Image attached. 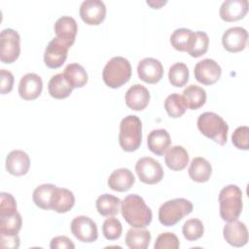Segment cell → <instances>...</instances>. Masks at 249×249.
<instances>
[{
    "mask_svg": "<svg viewBox=\"0 0 249 249\" xmlns=\"http://www.w3.org/2000/svg\"><path fill=\"white\" fill-rule=\"evenodd\" d=\"M231 142L237 149L247 151L249 149V127L238 126L231 135Z\"/></svg>",
    "mask_w": 249,
    "mask_h": 249,
    "instance_id": "39",
    "label": "cell"
},
{
    "mask_svg": "<svg viewBox=\"0 0 249 249\" xmlns=\"http://www.w3.org/2000/svg\"><path fill=\"white\" fill-rule=\"evenodd\" d=\"M71 232L73 235L84 243L94 242L98 237L97 226L88 216H78L74 218L70 224Z\"/></svg>",
    "mask_w": 249,
    "mask_h": 249,
    "instance_id": "10",
    "label": "cell"
},
{
    "mask_svg": "<svg viewBox=\"0 0 249 249\" xmlns=\"http://www.w3.org/2000/svg\"><path fill=\"white\" fill-rule=\"evenodd\" d=\"M54 33L56 37L62 39L70 46H72L75 42L76 34L78 31V25L76 20L68 16H63L59 18L53 26Z\"/></svg>",
    "mask_w": 249,
    "mask_h": 249,
    "instance_id": "23",
    "label": "cell"
},
{
    "mask_svg": "<svg viewBox=\"0 0 249 249\" xmlns=\"http://www.w3.org/2000/svg\"><path fill=\"white\" fill-rule=\"evenodd\" d=\"M151 241V233L144 228L129 229L125 234V244L130 249H146Z\"/></svg>",
    "mask_w": 249,
    "mask_h": 249,
    "instance_id": "28",
    "label": "cell"
},
{
    "mask_svg": "<svg viewBox=\"0 0 249 249\" xmlns=\"http://www.w3.org/2000/svg\"><path fill=\"white\" fill-rule=\"evenodd\" d=\"M123 227L120 222L115 217L107 218L102 225V232L106 239L108 240H116L122 235Z\"/></svg>",
    "mask_w": 249,
    "mask_h": 249,
    "instance_id": "38",
    "label": "cell"
},
{
    "mask_svg": "<svg viewBox=\"0 0 249 249\" xmlns=\"http://www.w3.org/2000/svg\"><path fill=\"white\" fill-rule=\"evenodd\" d=\"M1 82H0V91L2 94L9 93L13 89L14 86V75L6 69H1Z\"/></svg>",
    "mask_w": 249,
    "mask_h": 249,
    "instance_id": "42",
    "label": "cell"
},
{
    "mask_svg": "<svg viewBox=\"0 0 249 249\" xmlns=\"http://www.w3.org/2000/svg\"><path fill=\"white\" fill-rule=\"evenodd\" d=\"M135 171L139 180L149 185L157 184L163 178V169L160 163L150 157L139 159L135 164Z\"/></svg>",
    "mask_w": 249,
    "mask_h": 249,
    "instance_id": "8",
    "label": "cell"
},
{
    "mask_svg": "<svg viewBox=\"0 0 249 249\" xmlns=\"http://www.w3.org/2000/svg\"><path fill=\"white\" fill-rule=\"evenodd\" d=\"M194 32L188 28H177L170 36L171 46L179 52H187L191 46Z\"/></svg>",
    "mask_w": 249,
    "mask_h": 249,
    "instance_id": "31",
    "label": "cell"
},
{
    "mask_svg": "<svg viewBox=\"0 0 249 249\" xmlns=\"http://www.w3.org/2000/svg\"><path fill=\"white\" fill-rule=\"evenodd\" d=\"M1 247L2 248H12L17 249L19 246V237L16 235H0Z\"/></svg>",
    "mask_w": 249,
    "mask_h": 249,
    "instance_id": "44",
    "label": "cell"
},
{
    "mask_svg": "<svg viewBox=\"0 0 249 249\" xmlns=\"http://www.w3.org/2000/svg\"><path fill=\"white\" fill-rule=\"evenodd\" d=\"M193 203L186 198H174L163 202L159 209L160 223L172 227L193 211Z\"/></svg>",
    "mask_w": 249,
    "mask_h": 249,
    "instance_id": "6",
    "label": "cell"
},
{
    "mask_svg": "<svg viewBox=\"0 0 249 249\" xmlns=\"http://www.w3.org/2000/svg\"><path fill=\"white\" fill-rule=\"evenodd\" d=\"M124 99L126 106L131 110L142 111L149 104L150 92L144 86L135 84L126 90Z\"/></svg>",
    "mask_w": 249,
    "mask_h": 249,
    "instance_id": "19",
    "label": "cell"
},
{
    "mask_svg": "<svg viewBox=\"0 0 249 249\" xmlns=\"http://www.w3.org/2000/svg\"><path fill=\"white\" fill-rule=\"evenodd\" d=\"M137 74L140 80L147 84H156L163 76V67L161 62L153 57H146L139 61L137 65Z\"/></svg>",
    "mask_w": 249,
    "mask_h": 249,
    "instance_id": "13",
    "label": "cell"
},
{
    "mask_svg": "<svg viewBox=\"0 0 249 249\" xmlns=\"http://www.w3.org/2000/svg\"><path fill=\"white\" fill-rule=\"evenodd\" d=\"M164 161L167 167L173 171L183 170L189 163L188 152L182 146H173L166 151Z\"/></svg>",
    "mask_w": 249,
    "mask_h": 249,
    "instance_id": "24",
    "label": "cell"
},
{
    "mask_svg": "<svg viewBox=\"0 0 249 249\" xmlns=\"http://www.w3.org/2000/svg\"><path fill=\"white\" fill-rule=\"evenodd\" d=\"M50 247L52 249H64V248H70V249H74L75 245L72 242V240L70 238H68L67 236L64 235H58L53 237L51 240V244Z\"/></svg>",
    "mask_w": 249,
    "mask_h": 249,
    "instance_id": "43",
    "label": "cell"
},
{
    "mask_svg": "<svg viewBox=\"0 0 249 249\" xmlns=\"http://www.w3.org/2000/svg\"><path fill=\"white\" fill-rule=\"evenodd\" d=\"M249 3L247 0H227L220 7V18L227 21H236L245 17L248 12Z\"/></svg>",
    "mask_w": 249,
    "mask_h": 249,
    "instance_id": "16",
    "label": "cell"
},
{
    "mask_svg": "<svg viewBox=\"0 0 249 249\" xmlns=\"http://www.w3.org/2000/svg\"><path fill=\"white\" fill-rule=\"evenodd\" d=\"M43 82L39 75L27 73L21 77L18 84V94L24 100H34L42 92Z\"/></svg>",
    "mask_w": 249,
    "mask_h": 249,
    "instance_id": "15",
    "label": "cell"
},
{
    "mask_svg": "<svg viewBox=\"0 0 249 249\" xmlns=\"http://www.w3.org/2000/svg\"><path fill=\"white\" fill-rule=\"evenodd\" d=\"M168 79L172 86L181 88L189 81V69L183 62H176L170 66L168 71Z\"/></svg>",
    "mask_w": 249,
    "mask_h": 249,
    "instance_id": "35",
    "label": "cell"
},
{
    "mask_svg": "<svg viewBox=\"0 0 249 249\" xmlns=\"http://www.w3.org/2000/svg\"><path fill=\"white\" fill-rule=\"evenodd\" d=\"M63 75L73 89L84 87L89 78L87 71L79 63L68 64L63 71Z\"/></svg>",
    "mask_w": 249,
    "mask_h": 249,
    "instance_id": "30",
    "label": "cell"
},
{
    "mask_svg": "<svg viewBox=\"0 0 249 249\" xmlns=\"http://www.w3.org/2000/svg\"><path fill=\"white\" fill-rule=\"evenodd\" d=\"M182 97L187 108L196 110L204 105L206 101V91L198 86L190 85L183 90Z\"/></svg>",
    "mask_w": 249,
    "mask_h": 249,
    "instance_id": "27",
    "label": "cell"
},
{
    "mask_svg": "<svg viewBox=\"0 0 249 249\" xmlns=\"http://www.w3.org/2000/svg\"><path fill=\"white\" fill-rule=\"evenodd\" d=\"M248 32L241 26H233L227 29L222 37L223 47L230 53H238L245 49Z\"/></svg>",
    "mask_w": 249,
    "mask_h": 249,
    "instance_id": "14",
    "label": "cell"
},
{
    "mask_svg": "<svg viewBox=\"0 0 249 249\" xmlns=\"http://www.w3.org/2000/svg\"><path fill=\"white\" fill-rule=\"evenodd\" d=\"M182 232L184 237L189 241H195L199 239L204 232V227L200 220L190 219L187 220L182 228Z\"/></svg>",
    "mask_w": 249,
    "mask_h": 249,
    "instance_id": "37",
    "label": "cell"
},
{
    "mask_svg": "<svg viewBox=\"0 0 249 249\" xmlns=\"http://www.w3.org/2000/svg\"><path fill=\"white\" fill-rule=\"evenodd\" d=\"M70 45L63 41L62 39L55 37L50 41L48 44L45 53H44V62L49 68H58L62 66L67 58L68 50Z\"/></svg>",
    "mask_w": 249,
    "mask_h": 249,
    "instance_id": "9",
    "label": "cell"
},
{
    "mask_svg": "<svg viewBox=\"0 0 249 249\" xmlns=\"http://www.w3.org/2000/svg\"><path fill=\"white\" fill-rule=\"evenodd\" d=\"M106 16V6L101 0H86L80 6V17L89 25L100 24Z\"/></svg>",
    "mask_w": 249,
    "mask_h": 249,
    "instance_id": "12",
    "label": "cell"
},
{
    "mask_svg": "<svg viewBox=\"0 0 249 249\" xmlns=\"http://www.w3.org/2000/svg\"><path fill=\"white\" fill-rule=\"evenodd\" d=\"M135 182L133 173L128 168H119L114 170L108 178V186L116 192L128 191Z\"/></svg>",
    "mask_w": 249,
    "mask_h": 249,
    "instance_id": "21",
    "label": "cell"
},
{
    "mask_svg": "<svg viewBox=\"0 0 249 249\" xmlns=\"http://www.w3.org/2000/svg\"><path fill=\"white\" fill-rule=\"evenodd\" d=\"M170 143L169 133L164 128L152 130L147 138L148 148L156 156H162L168 150Z\"/></svg>",
    "mask_w": 249,
    "mask_h": 249,
    "instance_id": "22",
    "label": "cell"
},
{
    "mask_svg": "<svg viewBox=\"0 0 249 249\" xmlns=\"http://www.w3.org/2000/svg\"><path fill=\"white\" fill-rule=\"evenodd\" d=\"M48 89L52 97L55 99H63L71 94L73 88L70 86L63 73H58L50 79Z\"/></svg>",
    "mask_w": 249,
    "mask_h": 249,
    "instance_id": "26",
    "label": "cell"
},
{
    "mask_svg": "<svg viewBox=\"0 0 249 249\" xmlns=\"http://www.w3.org/2000/svg\"><path fill=\"white\" fill-rule=\"evenodd\" d=\"M22 226V218L19 213L0 218V235H16Z\"/></svg>",
    "mask_w": 249,
    "mask_h": 249,
    "instance_id": "36",
    "label": "cell"
},
{
    "mask_svg": "<svg viewBox=\"0 0 249 249\" xmlns=\"http://www.w3.org/2000/svg\"><path fill=\"white\" fill-rule=\"evenodd\" d=\"M208 46H209L208 35L203 31H196L194 32L193 40L187 53L193 57H199L207 52Z\"/></svg>",
    "mask_w": 249,
    "mask_h": 249,
    "instance_id": "34",
    "label": "cell"
},
{
    "mask_svg": "<svg viewBox=\"0 0 249 249\" xmlns=\"http://www.w3.org/2000/svg\"><path fill=\"white\" fill-rule=\"evenodd\" d=\"M189 176L197 183L207 182L212 174V166L210 162L202 157L194 158L190 163Z\"/></svg>",
    "mask_w": 249,
    "mask_h": 249,
    "instance_id": "25",
    "label": "cell"
},
{
    "mask_svg": "<svg viewBox=\"0 0 249 249\" xmlns=\"http://www.w3.org/2000/svg\"><path fill=\"white\" fill-rule=\"evenodd\" d=\"M164 109L171 118H180L186 112V105L182 95L178 93L169 94L164 100Z\"/></svg>",
    "mask_w": 249,
    "mask_h": 249,
    "instance_id": "33",
    "label": "cell"
},
{
    "mask_svg": "<svg viewBox=\"0 0 249 249\" xmlns=\"http://www.w3.org/2000/svg\"><path fill=\"white\" fill-rule=\"evenodd\" d=\"M197 128L207 138L219 145H225L228 140L229 125L222 117L213 112H204L197 118Z\"/></svg>",
    "mask_w": 249,
    "mask_h": 249,
    "instance_id": "2",
    "label": "cell"
},
{
    "mask_svg": "<svg viewBox=\"0 0 249 249\" xmlns=\"http://www.w3.org/2000/svg\"><path fill=\"white\" fill-rule=\"evenodd\" d=\"M56 186L53 184H42L38 186L32 195V198L34 203L44 210L51 209L50 202L53 192Z\"/></svg>",
    "mask_w": 249,
    "mask_h": 249,
    "instance_id": "32",
    "label": "cell"
},
{
    "mask_svg": "<svg viewBox=\"0 0 249 249\" xmlns=\"http://www.w3.org/2000/svg\"><path fill=\"white\" fill-rule=\"evenodd\" d=\"M17 213V201L9 193L0 194V218L8 217Z\"/></svg>",
    "mask_w": 249,
    "mask_h": 249,
    "instance_id": "40",
    "label": "cell"
},
{
    "mask_svg": "<svg viewBox=\"0 0 249 249\" xmlns=\"http://www.w3.org/2000/svg\"><path fill=\"white\" fill-rule=\"evenodd\" d=\"M142 142V123L135 115L124 117L120 124L119 144L125 152L136 151Z\"/></svg>",
    "mask_w": 249,
    "mask_h": 249,
    "instance_id": "4",
    "label": "cell"
},
{
    "mask_svg": "<svg viewBox=\"0 0 249 249\" xmlns=\"http://www.w3.org/2000/svg\"><path fill=\"white\" fill-rule=\"evenodd\" d=\"M7 171L14 176H22L27 173L30 167L28 155L21 150H13L6 157Z\"/></svg>",
    "mask_w": 249,
    "mask_h": 249,
    "instance_id": "18",
    "label": "cell"
},
{
    "mask_svg": "<svg viewBox=\"0 0 249 249\" xmlns=\"http://www.w3.org/2000/svg\"><path fill=\"white\" fill-rule=\"evenodd\" d=\"M121 212L125 222L133 228H146L152 222L151 208L138 195H128L122 201Z\"/></svg>",
    "mask_w": 249,
    "mask_h": 249,
    "instance_id": "1",
    "label": "cell"
},
{
    "mask_svg": "<svg viewBox=\"0 0 249 249\" xmlns=\"http://www.w3.org/2000/svg\"><path fill=\"white\" fill-rule=\"evenodd\" d=\"M1 51L0 59L3 63L15 62L20 53V37L19 34L12 29L5 28L0 34Z\"/></svg>",
    "mask_w": 249,
    "mask_h": 249,
    "instance_id": "7",
    "label": "cell"
},
{
    "mask_svg": "<svg viewBox=\"0 0 249 249\" xmlns=\"http://www.w3.org/2000/svg\"><path fill=\"white\" fill-rule=\"evenodd\" d=\"M155 249H177L179 248V239L173 232L160 233L155 242Z\"/></svg>",
    "mask_w": 249,
    "mask_h": 249,
    "instance_id": "41",
    "label": "cell"
},
{
    "mask_svg": "<svg viewBox=\"0 0 249 249\" xmlns=\"http://www.w3.org/2000/svg\"><path fill=\"white\" fill-rule=\"evenodd\" d=\"M224 238L226 241L234 247L244 246L248 241V231L244 223L237 219L228 222L223 230Z\"/></svg>",
    "mask_w": 249,
    "mask_h": 249,
    "instance_id": "17",
    "label": "cell"
},
{
    "mask_svg": "<svg viewBox=\"0 0 249 249\" xmlns=\"http://www.w3.org/2000/svg\"><path fill=\"white\" fill-rule=\"evenodd\" d=\"M75 204V196L73 193L65 188L55 187L50 202V207L52 210L57 213H66Z\"/></svg>",
    "mask_w": 249,
    "mask_h": 249,
    "instance_id": "20",
    "label": "cell"
},
{
    "mask_svg": "<svg viewBox=\"0 0 249 249\" xmlns=\"http://www.w3.org/2000/svg\"><path fill=\"white\" fill-rule=\"evenodd\" d=\"M131 77V65L123 56L112 57L104 66L102 79L106 86L118 89L129 81Z\"/></svg>",
    "mask_w": 249,
    "mask_h": 249,
    "instance_id": "5",
    "label": "cell"
},
{
    "mask_svg": "<svg viewBox=\"0 0 249 249\" xmlns=\"http://www.w3.org/2000/svg\"><path fill=\"white\" fill-rule=\"evenodd\" d=\"M121 203L122 201L119 197L109 194H103L97 197L95 206L97 212L101 216L107 217L118 214V212L120 211Z\"/></svg>",
    "mask_w": 249,
    "mask_h": 249,
    "instance_id": "29",
    "label": "cell"
},
{
    "mask_svg": "<svg viewBox=\"0 0 249 249\" xmlns=\"http://www.w3.org/2000/svg\"><path fill=\"white\" fill-rule=\"evenodd\" d=\"M194 73L195 78L198 83L210 86L220 79L222 69L214 59L204 58L196 64Z\"/></svg>",
    "mask_w": 249,
    "mask_h": 249,
    "instance_id": "11",
    "label": "cell"
},
{
    "mask_svg": "<svg viewBox=\"0 0 249 249\" xmlns=\"http://www.w3.org/2000/svg\"><path fill=\"white\" fill-rule=\"evenodd\" d=\"M220 216L224 221L236 220L242 211V192L236 185L224 187L219 194Z\"/></svg>",
    "mask_w": 249,
    "mask_h": 249,
    "instance_id": "3",
    "label": "cell"
}]
</instances>
